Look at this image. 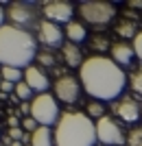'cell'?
Instances as JSON below:
<instances>
[{"mask_svg":"<svg viewBox=\"0 0 142 146\" xmlns=\"http://www.w3.org/2000/svg\"><path fill=\"white\" fill-rule=\"evenodd\" d=\"M79 81L94 100H114L125 90L127 76L123 68L114 63V59L96 55L85 59V63L81 66Z\"/></svg>","mask_w":142,"mask_h":146,"instance_id":"cell-1","label":"cell"},{"mask_svg":"<svg viewBox=\"0 0 142 146\" xmlns=\"http://www.w3.org/2000/svg\"><path fill=\"white\" fill-rule=\"evenodd\" d=\"M37 57V42L35 37L24 29L13 24H5L0 29V63L11 68H29Z\"/></svg>","mask_w":142,"mask_h":146,"instance_id":"cell-2","label":"cell"},{"mask_svg":"<svg viewBox=\"0 0 142 146\" xmlns=\"http://www.w3.org/2000/svg\"><path fill=\"white\" fill-rule=\"evenodd\" d=\"M96 122L81 111H63L55 127V146H96Z\"/></svg>","mask_w":142,"mask_h":146,"instance_id":"cell-3","label":"cell"},{"mask_svg":"<svg viewBox=\"0 0 142 146\" xmlns=\"http://www.w3.org/2000/svg\"><path fill=\"white\" fill-rule=\"evenodd\" d=\"M31 118H35L39 122V127H50L59 122L61 113H59V107H57V98L53 94H37L31 100Z\"/></svg>","mask_w":142,"mask_h":146,"instance_id":"cell-4","label":"cell"},{"mask_svg":"<svg viewBox=\"0 0 142 146\" xmlns=\"http://www.w3.org/2000/svg\"><path fill=\"white\" fill-rule=\"evenodd\" d=\"M79 13L90 24H107L116 15V7L105 0H83L79 5Z\"/></svg>","mask_w":142,"mask_h":146,"instance_id":"cell-5","label":"cell"},{"mask_svg":"<svg viewBox=\"0 0 142 146\" xmlns=\"http://www.w3.org/2000/svg\"><path fill=\"white\" fill-rule=\"evenodd\" d=\"M7 18L11 20L13 26H18V29H31V26L39 24V20H37V11H35V5L33 2H11V5L7 7Z\"/></svg>","mask_w":142,"mask_h":146,"instance_id":"cell-6","label":"cell"},{"mask_svg":"<svg viewBox=\"0 0 142 146\" xmlns=\"http://www.w3.org/2000/svg\"><path fill=\"white\" fill-rule=\"evenodd\" d=\"M96 135H99L101 144H107V146H118L127 142L120 124L109 116H103L101 120H96Z\"/></svg>","mask_w":142,"mask_h":146,"instance_id":"cell-7","label":"cell"},{"mask_svg":"<svg viewBox=\"0 0 142 146\" xmlns=\"http://www.w3.org/2000/svg\"><path fill=\"white\" fill-rule=\"evenodd\" d=\"M42 13H44V20L48 22H55V24H70L72 22V15H74V5L68 2V0H48L42 5Z\"/></svg>","mask_w":142,"mask_h":146,"instance_id":"cell-8","label":"cell"},{"mask_svg":"<svg viewBox=\"0 0 142 146\" xmlns=\"http://www.w3.org/2000/svg\"><path fill=\"white\" fill-rule=\"evenodd\" d=\"M111 109H114V116H118L127 124H133L138 118H142V107L133 96H123L118 100H114Z\"/></svg>","mask_w":142,"mask_h":146,"instance_id":"cell-9","label":"cell"},{"mask_svg":"<svg viewBox=\"0 0 142 146\" xmlns=\"http://www.w3.org/2000/svg\"><path fill=\"white\" fill-rule=\"evenodd\" d=\"M37 37H39V42L50 50L57 48V46H61V42H63V33H61V29H59V24L48 22V20H39V24H37Z\"/></svg>","mask_w":142,"mask_h":146,"instance_id":"cell-10","label":"cell"},{"mask_svg":"<svg viewBox=\"0 0 142 146\" xmlns=\"http://www.w3.org/2000/svg\"><path fill=\"white\" fill-rule=\"evenodd\" d=\"M79 81L70 74H61L55 81V98H59L63 103H74L79 98Z\"/></svg>","mask_w":142,"mask_h":146,"instance_id":"cell-11","label":"cell"},{"mask_svg":"<svg viewBox=\"0 0 142 146\" xmlns=\"http://www.w3.org/2000/svg\"><path fill=\"white\" fill-rule=\"evenodd\" d=\"M24 83L37 94H46V90H48V76L37 66H29L24 70Z\"/></svg>","mask_w":142,"mask_h":146,"instance_id":"cell-12","label":"cell"},{"mask_svg":"<svg viewBox=\"0 0 142 146\" xmlns=\"http://www.w3.org/2000/svg\"><path fill=\"white\" fill-rule=\"evenodd\" d=\"M133 55H136V50H133V46H129V44H125V42L111 44V59H114V63H118L120 68L131 66Z\"/></svg>","mask_w":142,"mask_h":146,"instance_id":"cell-13","label":"cell"},{"mask_svg":"<svg viewBox=\"0 0 142 146\" xmlns=\"http://www.w3.org/2000/svg\"><path fill=\"white\" fill-rule=\"evenodd\" d=\"M31 146H55V131L50 127H39L31 133Z\"/></svg>","mask_w":142,"mask_h":146,"instance_id":"cell-14","label":"cell"},{"mask_svg":"<svg viewBox=\"0 0 142 146\" xmlns=\"http://www.w3.org/2000/svg\"><path fill=\"white\" fill-rule=\"evenodd\" d=\"M61 52H63V59H66V63H68L70 68H79L85 63L83 61V55H81V50L74 46V44H66V46H61Z\"/></svg>","mask_w":142,"mask_h":146,"instance_id":"cell-15","label":"cell"},{"mask_svg":"<svg viewBox=\"0 0 142 146\" xmlns=\"http://www.w3.org/2000/svg\"><path fill=\"white\" fill-rule=\"evenodd\" d=\"M66 37L70 39V44L83 42V39H85V26L81 24V22H70V24H66Z\"/></svg>","mask_w":142,"mask_h":146,"instance_id":"cell-16","label":"cell"},{"mask_svg":"<svg viewBox=\"0 0 142 146\" xmlns=\"http://www.w3.org/2000/svg\"><path fill=\"white\" fill-rule=\"evenodd\" d=\"M0 74H2V81H9V83H20V81H22V70H20V68L2 66Z\"/></svg>","mask_w":142,"mask_h":146,"instance_id":"cell-17","label":"cell"},{"mask_svg":"<svg viewBox=\"0 0 142 146\" xmlns=\"http://www.w3.org/2000/svg\"><path fill=\"white\" fill-rule=\"evenodd\" d=\"M87 116L92 118V120H101V118L105 116V107L101 100H90L87 103Z\"/></svg>","mask_w":142,"mask_h":146,"instance_id":"cell-18","label":"cell"},{"mask_svg":"<svg viewBox=\"0 0 142 146\" xmlns=\"http://www.w3.org/2000/svg\"><path fill=\"white\" fill-rule=\"evenodd\" d=\"M129 85H131V90L136 92V94H140V96H142V66L136 68V70L131 72V76H129Z\"/></svg>","mask_w":142,"mask_h":146,"instance_id":"cell-19","label":"cell"},{"mask_svg":"<svg viewBox=\"0 0 142 146\" xmlns=\"http://www.w3.org/2000/svg\"><path fill=\"white\" fill-rule=\"evenodd\" d=\"M125 146H142V127H136L127 133V142Z\"/></svg>","mask_w":142,"mask_h":146,"instance_id":"cell-20","label":"cell"},{"mask_svg":"<svg viewBox=\"0 0 142 146\" xmlns=\"http://www.w3.org/2000/svg\"><path fill=\"white\" fill-rule=\"evenodd\" d=\"M31 94H33V90L29 85H26L24 81H20V83H15V96L22 100V103H26L29 98H31Z\"/></svg>","mask_w":142,"mask_h":146,"instance_id":"cell-21","label":"cell"},{"mask_svg":"<svg viewBox=\"0 0 142 146\" xmlns=\"http://www.w3.org/2000/svg\"><path fill=\"white\" fill-rule=\"evenodd\" d=\"M37 63H42V66H55V55H53V52H50V48H46V50H39V52H37Z\"/></svg>","mask_w":142,"mask_h":146,"instance_id":"cell-22","label":"cell"},{"mask_svg":"<svg viewBox=\"0 0 142 146\" xmlns=\"http://www.w3.org/2000/svg\"><path fill=\"white\" fill-rule=\"evenodd\" d=\"M118 35H123V37H136L138 33H136V24H133V22H120V24H118Z\"/></svg>","mask_w":142,"mask_h":146,"instance_id":"cell-23","label":"cell"},{"mask_svg":"<svg viewBox=\"0 0 142 146\" xmlns=\"http://www.w3.org/2000/svg\"><path fill=\"white\" fill-rule=\"evenodd\" d=\"M22 129H24V131H29V133H35L37 129H39V122L35 120V118H24V120H22Z\"/></svg>","mask_w":142,"mask_h":146,"instance_id":"cell-24","label":"cell"},{"mask_svg":"<svg viewBox=\"0 0 142 146\" xmlns=\"http://www.w3.org/2000/svg\"><path fill=\"white\" fill-rule=\"evenodd\" d=\"M131 46L136 50V57L142 61V31H138V35L133 37V44H131Z\"/></svg>","mask_w":142,"mask_h":146,"instance_id":"cell-25","label":"cell"},{"mask_svg":"<svg viewBox=\"0 0 142 146\" xmlns=\"http://www.w3.org/2000/svg\"><path fill=\"white\" fill-rule=\"evenodd\" d=\"M9 137L13 142H24L26 133H22V129H9Z\"/></svg>","mask_w":142,"mask_h":146,"instance_id":"cell-26","label":"cell"},{"mask_svg":"<svg viewBox=\"0 0 142 146\" xmlns=\"http://www.w3.org/2000/svg\"><path fill=\"white\" fill-rule=\"evenodd\" d=\"M92 44H94V48H99V50L109 48V42H107V39H103V37H94V39H92Z\"/></svg>","mask_w":142,"mask_h":146,"instance_id":"cell-27","label":"cell"},{"mask_svg":"<svg viewBox=\"0 0 142 146\" xmlns=\"http://www.w3.org/2000/svg\"><path fill=\"white\" fill-rule=\"evenodd\" d=\"M0 90H2V92H15V83H9V81H2V83H0Z\"/></svg>","mask_w":142,"mask_h":146,"instance_id":"cell-28","label":"cell"},{"mask_svg":"<svg viewBox=\"0 0 142 146\" xmlns=\"http://www.w3.org/2000/svg\"><path fill=\"white\" fill-rule=\"evenodd\" d=\"M7 122H9V127H11V129H20V120H18L15 116H11Z\"/></svg>","mask_w":142,"mask_h":146,"instance_id":"cell-29","label":"cell"},{"mask_svg":"<svg viewBox=\"0 0 142 146\" xmlns=\"http://www.w3.org/2000/svg\"><path fill=\"white\" fill-rule=\"evenodd\" d=\"M5 9H2V7H0V29H2V26H5V24H2V22H5Z\"/></svg>","mask_w":142,"mask_h":146,"instance_id":"cell-30","label":"cell"},{"mask_svg":"<svg viewBox=\"0 0 142 146\" xmlns=\"http://www.w3.org/2000/svg\"><path fill=\"white\" fill-rule=\"evenodd\" d=\"M129 7H136V9H142V0H136V2H129Z\"/></svg>","mask_w":142,"mask_h":146,"instance_id":"cell-31","label":"cell"},{"mask_svg":"<svg viewBox=\"0 0 142 146\" xmlns=\"http://www.w3.org/2000/svg\"><path fill=\"white\" fill-rule=\"evenodd\" d=\"M22 144H24V142H13L11 146H22Z\"/></svg>","mask_w":142,"mask_h":146,"instance_id":"cell-32","label":"cell"},{"mask_svg":"<svg viewBox=\"0 0 142 146\" xmlns=\"http://www.w3.org/2000/svg\"><path fill=\"white\" fill-rule=\"evenodd\" d=\"M0 83H2V74H0Z\"/></svg>","mask_w":142,"mask_h":146,"instance_id":"cell-33","label":"cell"},{"mask_svg":"<svg viewBox=\"0 0 142 146\" xmlns=\"http://www.w3.org/2000/svg\"><path fill=\"white\" fill-rule=\"evenodd\" d=\"M0 70H2V63H0Z\"/></svg>","mask_w":142,"mask_h":146,"instance_id":"cell-34","label":"cell"}]
</instances>
